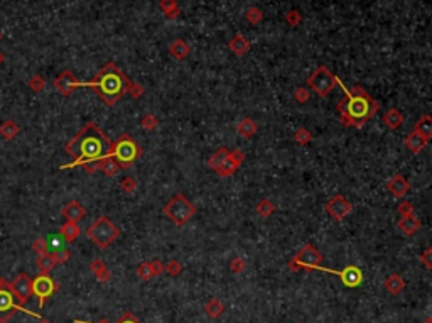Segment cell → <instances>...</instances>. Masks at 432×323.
<instances>
[{"mask_svg":"<svg viewBox=\"0 0 432 323\" xmlns=\"http://www.w3.org/2000/svg\"><path fill=\"white\" fill-rule=\"evenodd\" d=\"M112 140L102 131L95 122H88L78 134L66 144V153L73 158L71 164L63 168H73V166H83L85 162L98 161V159L110 156L112 151Z\"/></svg>","mask_w":432,"mask_h":323,"instance_id":"cell-1","label":"cell"},{"mask_svg":"<svg viewBox=\"0 0 432 323\" xmlns=\"http://www.w3.org/2000/svg\"><path fill=\"white\" fill-rule=\"evenodd\" d=\"M338 85H341L343 90H345V98L338 104V112L341 115L343 125L356 129L363 127L378 112V104L361 86H355V88L348 90L339 80Z\"/></svg>","mask_w":432,"mask_h":323,"instance_id":"cell-2","label":"cell"},{"mask_svg":"<svg viewBox=\"0 0 432 323\" xmlns=\"http://www.w3.org/2000/svg\"><path fill=\"white\" fill-rule=\"evenodd\" d=\"M130 83L132 81L118 70L115 63H106L97 77L85 83L79 81V86H90V88L97 90L98 97H100L106 105L113 107L122 98V95L127 93Z\"/></svg>","mask_w":432,"mask_h":323,"instance_id":"cell-3","label":"cell"},{"mask_svg":"<svg viewBox=\"0 0 432 323\" xmlns=\"http://www.w3.org/2000/svg\"><path fill=\"white\" fill-rule=\"evenodd\" d=\"M86 235H88V239L98 247V249H106V247H108L110 244H113V242L118 239L120 230H118V227L108 218V216L102 215V216H98L90 227H88Z\"/></svg>","mask_w":432,"mask_h":323,"instance_id":"cell-4","label":"cell"},{"mask_svg":"<svg viewBox=\"0 0 432 323\" xmlns=\"http://www.w3.org/2000/svg\"><path fill=\"white\" fill-rule=\"evenodd\" d=\"M140 154H142L140 146L128 134H122L112 144V151H110V156L118 162L120 169H128L140 158Z\"/></svg>","mask_w":432,"mask_h":323,"instance_id":"cell-5","label":"cell"},{"mask_svg":"<svg viewBox=\"0 0 432 323\" xmlns=\"http://www.w3.org/2000/svg\"><path fill=\"white\" fill-rule=\"evenodd\" d=\"M164 214L173 223L178 227H182L186 222H189L194 215H196V207L186 198L184 195H174L173 198L166 203L164 207Z\"/></svg>","mask_w":432,"mask_h":323,"instance_id":"cell-6","label":"cell"},{"mask_svg":"<svg viewBox=\"0 0 432 323\" xmlns=\"http://www.w3.org/2000/svg\"><path fill=\"white\" fill-rule=\"evenodd\" d=\"M17 310L34 315L32 311L24 310L21 305H15V296L12 290H10V283L7 279H3V277H0V323L9 322L17 313ZM34 317H37V315H34Z\"/></svg>","mask_w":432,"mask_h":323,"instance_id":"cell-7","label":"cell"},{"mask_svg":"<svg viewBox=\"0 0 432 323\" xmlns=\"http://www.w3.org/2000/svg\"><path fill=\"white\" fill-rule=\"evenodd\" d=\"M321 261H323V256H321L319 250H317L314 245L305 244L303 249L292 257V261L289 262V268H290V271L316 269V268H319Z\"/></svg>","mask_w":432,"mask_h":323,"instance_id":"cell-8","label":"cell"},{"mask_svg":"<svg viewBox=\"0 0 432 323\" xmlns=\"http://www.w3.org/2000/svg\"><path fill=\"white\" fill-rule=\"evenodd\" d=\"M307 85L311 86L319 97H326L332 92L336 85H338V78L328 70L326 66H319L311 77L307 78Z\"/></svg>","mask_w":432,"mask_h":323,"instance_id":"cell-9","label":"cell"},{"mask_svg":"<svg viewBox=\"0 0 432 323\" xmlns=\"http://www.w3.org/2000/svg\"><path fill=\"white\" fill-rule=\"evenodd\" d=\"M58 283L54 279H51L49 274H39L32 281V295H36L39 298V308L44 306L46 299L51 298L58 291Z\"/></svg>","mask_w":432,"mask_h":323,"instance_id":"cell-10","label":"cell"},{"mask_svg":"<svg viewBox=\"0 0 432 323\" xmlns=\"http://www.w3.org/2000/svg\"><path fill=\"white\" fill-rule=\"evenodd\" d=\"M10 290H12L19 305L24 306L29 301L30 296H32V279L27 274L15 276V279L10 283Z\"/></svg>","mask_w":432,"mask_h":323,"instance_id":"cell-11","label":"cell"},{"mask_svg":"<svg viewBox=\"0 0 432 323\" xmlns=\"http://www.w3.org/2000/svg\"><path fill=\"white\" fill-rule=\"evenodd\" d=\"M317 271H324V272H331V274H336L339 279L343 281V284L348 288H356L361 284L363 281V272L360 268L356 266H348L343 271H332V269H324V268H316Z\"/></svg>","mask_w":432,"mask_h":323,"instance_id":"cell-12","label":"cell"},{"mask_svg":"<svg viewBox=\"0 0 432 323\" xmlns=\"http://www.w3.org/2000/svg\"><path fill=\"white\" fill-rule=\"evenodd\" d=\"M353 207L343 195H336L326 203V212L332 220H343L351 214Z\"/></svg>","mask_w":432,"mask_h":323,"instance_id":"cell-13","label":"cell"},{"mask_svg":"<svg viewBox=\"0 0 432 323\" xmlns=\"http://www.w3.org/2000/svg\"><path fill=\"white\" fill-rule=\"evenodd\" d=\"M78 86H79V80H76L75 75L68 70L63 71V73L54 80V88L58 90L61 95H64V97H70Z\"/></svg>","mask_w":432,"mask_h":323,"instance_id":"cell-14","label":"cell"},{"mask_svg":"<svg viewBox=\"0 0 432 323\" xmlns=\"http://www.w3.org/2000/svg\"><path fill=\"white\" fill-rule=\"evenodd\" d=\"M63 216L66 218V222H75L78 223L79 220H83L86 216V208L83 207L79 201L73 200L70 203L64 205L63 208Z\"/></svg>","mask_w":432,"mask_h":323,"instance_id":"cell-15","label":"cell"},{"mask_svg":"<svg viewBox=\"0 0 432 323\" xmlns=\"http://www.w3.org/2000/svg\"><path fill=\"white\" fill-rule=\"evenodd\" d=\"M387 189L395 196V198H402V196H405L408 193L410 185H408V181L405 180L402 174H395V176L387 183Z\"/></svg>","mask_w":432,"mask_h":323,"instance_id":"cell-16","label":"cell"},{"mask_svg":"<svg viewBox=\"0 0 432 323\" xmlns=\"http://www.w3.org/2000/svg\"><path fill=\"white\" fill-rule=\"evenodd\" d=\"M397 227H399V230L402 232L404 235H414L415 232L420 229V220L417 218V216H414V214L404 215V216H400Z\"/></svg>","mask_w":432,"mask_h":323,"instance_id":"cell-17","label":"cell"},{"mask_svg":"<svg viewBox=\"0 0 432 323\" xmlns=\"http://www.w3.org/2000/svg\"><path fill=\"white\" fill-rule=\"evenodd\" d=\"M414 132H417L420 137H424L429 142L432 137V117L431 115H422L419 119V122L415 124Z\"/></svg>","mask_w":432,"mask_h":323,"instance_id":"cell-18","label":"cell"},{"mask_svg":"<svg viewBox=\"0 0 432 323\" xmlns=\"http://www.w3.org/2000/svg\"><path fill=\"white\" fill-rule=\"evenodd\" d=\"M405 146H407V149L410 151V153L419 154L420 151L427 146V140L424 137H420L417 132H410V134L407 135V139H405Z\"/></svg>","mask_w":432,"mask_h":323,"instance_id":"cell-19","label":"cell"},{"mask_svg":"<svg viewBox=\"0 0 432 323\" xmlns=\"http://www.w3.org/2000/svg\"><path fill=\"white\" fill-rule=\"evenodd\" d=\"M257 122H254V120L250 119V117H243L242 120H240L238 124H236V132H238V135H242V137H252V135H255V132H257Z\"/></svg>","mask_w":432,"mask_h":323,"instance_id":"cell-20","label":"cell"},{"mask_svg":"<svg viewBox=\"0 0 432 323\" xmlns=\"http://www.w3.org/2000/svg\"><path fill=\"white\" fill-rule=\"evenodd\" d=\"M98 171H102L105 176H115V174L120 171V166L112 156H105V158L100 159V166H98Z\"/></svg>","mask_w":432,"mask_h":323,"instance_id":"cell-21","label":"cell"},{"mask_svg":"<svg viewBox=\"0 0 432 323\" xmlns=\"http://www.w3.org/2000/svg\"><path fill=\"white\" fill-rule=\"evenodd\" d=\"M90 269L93 271L95 277H97L100 283H106V281L112 277V274H110V271H108V268L105 266V262L100 261V259H95L93 262H91Z\"/></svg>","mask_w":432,"mask_h":323,"instance_id":"cell-22","label":"cell"},{"mask_svg":"<svg viewBox=\"0 0 432 323\" xmlns=\"http://www.w3.org/2000/svg\"><path fill=\"white\" fill-rule=\"evenodd\" d=\"M383 286H385V290L390 293V295H399V293L404 291L405 281L399 274H392V276H388L387 279H385Z\"/></svg>","mask_w":432,"mask_h":323,"instance_id":"cell-23","label":"cell"},{"mask_svg":"<svg viewBox=\"0 0 432 323\" xmlns=\"http://www.w3.org/2000/svg\"><path fill=\"white\" fill-rule=\"evenodd\" d=\"M36 264H37V268H39L41 274H49V271H52V269H54V266H56L54 256H52L51 252L39 254Z\"/></svg>","mask_w":432,"mask_h":323,"instance_id":"cell-24","label":"cell"},{"mask_svg":"<svg viewBox=\"0 0 432 323\" xmlns=\"http://www.w3.org/2000/svg\"><path fill=\"white\" fill-rule=\"evenodd\" d=\"M79 232H81V230H79L78 223H75V222H66V223H64V225H61L59 235L64 239V242H73V241H76V239H78Z\"/></svg>","mask_w":432,"mask_h":323,"instance_id":"cell-25","label":"cell"},{"mask_svg":"<svg viewBox=\"0 0 432 323\" xmlns=\"http://www.w3.org/2000/svg\"><path fill=\"white\" fill-rule=\"evenodd\" d=\"M383 122H385V125H387L388 129L395 131V129H399L400 125L404 124V115L397 108H390L388 112L383 115Z\"/></svg>","mask_w":432,"mask_h":323,"instance_id":"cell-26","label":"cell"},{"mask_svg":"<svg viewBox=\"0 0 432 323\" xmlns=\"http://www.w3.org/2000/svg\"><path fill=\"white\" fill-rule=\"evenodd\" d=\"M204 311H206V315H208L209 318L216 320V318H220L221 315H223L225 306H223V303H221L218 298H211V299H209V301L204 305Z\"/></svg>","mask_w":432,"mask_h":323,"instance_id":"cell-27","label":"cell"},{"mask_svg":"<svg viewBox=\"0 0 432 323\" xmlns=\"http://www.w3.org/2000/svg\"><path fill=\"white\" fill-rule=\"evenodd\" d=\"M228 156H230V149H227V147H220V149L209 158V161H208L209 168H211L213 171H218L221 168V164L228 159Z\"/></svg>","mask_w":432,"mask_h":323,"instance_id":"cell-28","label":"cell"},{"mask_svg":"<svg viewBox=\"0 0 432 323\" xmlns=\"http://www.w3.org/2000/svg\"><path fill=\"white\" fill-rule=\"evenodd\" d=\"M19 131H21V129H19V125L14 122V120H3L2 124H0V135H2L3 139H7V140H12V139H15V135L19 134Z\"/></svg>","mask_w":432,"mask_h":323,"instance_id":"cell-29","label":"cell"},{"mask_svg":"<svg viewBox=\"0 0 432 323\" xmlns=\"http://www.w3.org/2000/svg\"><path fill=\"white\" fill-rule=\"evenodd\" d=\"M238 168H240V164L231 158V151H230V156H228V159L223 162V164H221V168L218 169L216 173L220 174L221 178H228V176H231V174H235Z\"/></svg>","mask_w":432,"mask_h":323,"instance_id":"cell-30","label":"cell"},{"mask_svg":"<svg viewBox=\"0 0 432 323\" xmlns=\"http://www.w3.org/2000/svg\"><path fill=\"white\" fill-rule=\"evenodd\" d=\"M169 51H171V54H173V58H176V59H184L186 56L189 54V46H187V44L182 39H178V41H174V43L171 44Z\"/></svg>","mask_w":432,"mask_h":323,"instance_id":"cell-31","label":"cell"},{"mask_svg":"<svg viewBox=\"0 0 432 323\" xmlns=\"http://www.w3.org/2000/svg\"><path fill=\"white\" fill-rule=\"evenodd\" d=\"M230 49L235 53L236 56H242V54H245L248 49H250V43H248L243 36H235V37H233V41L230 43Z\"/></svg>","mask_w":432,"mask_h":323,"instance_id":"cell-32","label":"cell"},{"mask_svg":"<svg viewBox=\"0 0 432 323\" xmlns=\"http://www.w3.org/2000/svg\"><path fill=\"white\" fill-rule=\"evenodd\" d=\"M137 276H139L140 279H144V281L152 279V277H154V271H152V264H151V262H149V261L142 262V264L137 268Z\"/></svg>","mask_w":432,"mask_h":323,"instance_id":"cell-33","label":"cell"},{"mask_svg":"<svg viewBox=\"0 0 432 323\" xmlns=\"http://www.w3.org/2000/svg\"><path fill=\"white\" fill-rule=\"evenodd\" d=\"M272 212H274V203L269 198H263L257 205V214L260 216H270V214H272Z\"/></svg>","mask_w":432,"mask_h":323,"instance_id":"cell-34","label":"cell"},{"mask_svg":"<svg viewBox=\"0 0 432 323\" xmlns=\"http://www.w3.org/2000/svg\"><path fill=\"white\" fill-rule=\"evenodd\" d=\"M160 7H162V10L166 12V16L169 19H174L176 16H178V5H176L174 0H162V2H160Z\"/></svg>","mask_w":432,"mask_h":323,"instance_id":"cell-35","label":"cell"},{"mask_svg":"<svg viewBox=\"0 0 432 323\" xmlns=\"http://www.w3.org/2000/svg\"><path fill=\"white\" fill-rule=\"evenodd\" d=\"M164 271H166L169 276H179L182 272V266L179 261L173 259V261L167 262V264H164Z\"/></svg>","mask_w":432,"mask_h":323,"instance_id":"cell-36","label":"cell"},{"mask_svg":"<svg viewBox=\"0 0 432 323\" xmlns=\"http://www.w3.org/2000/svg\"><path fill=\"white\" fill-rule=\"evenodd\" d=\"M44 86H46V81L41 75H34V77L29 80V88L32 90V92H36V93L43 92Z\"/></svg>","mask_w":432,"mask_h":323,"instance_id":"cell-37","label":"cell"},{"mask_svg":"<svg viewBox=\"0 0 432 323\" xmlns=\"http://www.w3.org/2000/svg\"><path fill=\"white\" fill-rule=\"evenodd\" d=\"M294 139H296L297 144H301V146H305V144H309L312 140V135L311 132L307 131V129H297L296 135H294Z\"/></svg>","mask_w":432,"mask_h":323,"instance_id":"cell-38","label":"cell"},{"mask_svg":"<svg viewBox=\"0 0 432 323\" xmlns=\"http://www.w3.org/2000/svg\"><path fill=\"white\" fill-rule=\"evenodd\" d=\"M137 181H135V178H132V176H127V178H124V180H122V183H120V188L124 189L125 193H133L137 189Z\"/></svg>","mask_w":432,"mask_h":323,"instance_id":"cell-39","label":"cell"},{"mask_svg":"<svg viewBox=\"0 0 432 323\" xmlns=\"http://www.w3.org/2000/svg\"><path fill=\"white\" fill-rule=\"evenodd\" d=\"M52 256H54V261L56 264H64V262H68V259H70L71 252L68 249H64V247H61V249L54 250V252H51Z\"/></svg>","mask_w":432,"mask_h":323,"instance_id":"cell-40","label":"cell"},{"mask_svg":"<svg viewBox=\"0 0 432 323\" xmlns=\"http://www.w3.org/2000/svg\"><path fill=\"white\" fill-rule=\"evenodd\" d=\"M46 242H48V250L51 249L52 252H54V250H58V249L63 247L64 239L61 237V235H51V237L46 239Z\"/></svg>","mask_w":432,"mask_h":323,"instance_id":"cell-41","label":"cell"},{"mask_svg":"<svg viewBox=\"0 0 432 323\" xmlns=\"http://www.w3.org/2000/svg\"><path fill=\"white\" fill-rule=\"evenodd\" d=\"M157 125H159V119L155 115H152V113H149V115H144L142 127L145 129V131H154Z\"/></svg>","mask_w":432,"mask_h":323,"instance_id":"cell-42","label":"cell"},{"mask_svg":"<svg viewBox=\"0 0 432 323\" xmlns=\"http://www.w3.org/2000/svg\"><path fill=\"white\" fill-rule=\"evenodd\" d=\"M247 268V262L242 259V257H233V259L230 261V269L235 274H238V272H243Z\"/></svg>","mask_w":432,"mask_h":323,"instance_id":"cell-43","label":"cell"},{"mask_svg":"<svg viewBox=\"0 0 432 323\" xmlns=\"http://www.w3.org/2000/svg\"><path fill=\"white\" fill-rule=\"evenodd\" d=\"M32 249L36 250L37 254H44V252H48V242H46V239H43V237L36 239V241L32 242Z\"/></svg>","mask_w":432,"mask_h":323,"instance_id":"cell-44","label":"cell"},{"mask_svg":"<svg viewBox=\"0 0 432 323\" xmlns=\"http://www.w3.org/2000/svg\"><path fill=\"white\" fill-rule=\"evenodd\" d=\"M399 214H400V216L412 215L414 214V205H412L410 201H402V203H399Z\"/></svg>","mask_w":432,"mask_h":323,"instance_id":"cell-45","label":"cell"},{"mask_svg":"<svg viewBox=\"0 0 432 323\" xmlns=\"http://www.w3.org/2000/svg\"><path fill=\"white\" fill-rule=\"evenodd\" d=\"M127 93L132 95L133 98H140V97H142V95H144V88H142V86H140V85H137V83H130Z\"/></svg>","mask_w":432,"mask_h":323,"instance_id":"cell-46","label":"cell"},{"mask_svg":"<svg viewBox=\"0 0 432 323\" xmlns=\"http://www.w3.org/2000/svg\"><path fill=\"white\" fill-rule=\"evenodd\" d=\"M432 247H427L426 250H424L422 257H420V261H422V264L426 266L427 269H432Z\"/></svg>","mask_w":432,"mask_h":323,"instance_id":"cell-47","label":"cell"},{"mask_svg":"<svg viewBox=\"0 0 432 323\" xmlns=\"http://www.w3.org/2000/svg\"><path fill=\"white\" fill-rule=\"evenodd\" d=\"M294 98H296L299 104H304V102L309 100V92L305 88H297L296 92H294Z\"/></svg>","mask_w":432,"mask_h":323,"instance_id":"cell-48","label":"cell"},{"mask_svg":"<svg viewBox=\"0 0 432 323\" xmlns=\"http://www.w3.org/2000/svg\"><path fill=\"white\" fill-rule=\"evenodd\" d=\"M247 19L252 22V24H255V22H258L260 19H262V14H260V10H257V9H250L247 12Z\"/></svg>","mask_w":432,"mask_h":323,"instance_id":"cell-49","label":"cell"},{"mask_svg":"<svg viewBox=\"0 0 432 323\" xmlns=\"http://www.w3.org/2000/svg\"><path fill=\"white\" fill-rule=\"evenodd\" d=\"M151 264H152V271H154V276H159V274H162V272H164V264L160 261L155 259V261H152Z\"/></svg>","mask_w":432,"mask_h":323,"instance_id":"cell-50","label":"cell"},{"mask_svg":"<svg viewBox=\"0 0 432 323\" xmlns=\"http://www.w3.org/2000/svg\"><path fill=\"white\" fill-rule=\"evenodd\" d=\"M299 21H301V16H299V12H296V10H292V12H289V16H287V22H289V24L296 26Z\"/></svg>","mask_w":432,"mask_h":323,"instance_id":"cell-51","label":"cell"},{"mask_svg":"<svg viewBox=\"0 0 432 323\" xmlns=\"http://www.w3.org/2000/svg\"><path fill=\"white\" fill-rule=\"evenodd\" d=\"M118 323H140V322L137 320V318L133 317L132 313H125L124 317H122L120 320H118Z\"/></svg>","mask_w":432,"mask_h":323,"instance_id":"cell-52","label":"cell"},{"mask_svg":"<svg viewBox=\"0 0 432 323\" xmlns=\"http://www.w3.org/2000/svg\"><path fill=\"white\" fill-rule=\"evenodd\" d=\"M39 323H51V322H49V320H46V318H41V320H39Z\"/></svg>","mask_w":432,"mask_h":323,"instance_id":"cell-53","label":"cell"},{"mask_svg":"<svg viewBox=\"0 0 432 323\" xmlns=\"http://www.w3.org/2000/svg\"><path fill=\"white\" fill-rule=\"evenodd\" d=\"M2 63H3V54L0 53V64H2Z\"/></svg>","mask_w":432,"mask_h":323,"instance_id":"cell-54","label":"cell"},{"mask_svg":"<svg viewBox=\"0 0 432 323\" xmlns=\"http://www.w3.org/2000/svg\"><path fill=\"white\" fill-rule=\"evenodd\" d=\"M431 322H432V318L429 317V318H427V320H426V322H424V323H431Z\"/></svg>","mask_w":432,"mask_h":323,"instance_id":"cell-55","label":"cell"},{"mask_svg":"<svg viewBox=\"0 0 432 323\" xmlns=\"http://www.w3.org/2000/svg\"><path fill=\"white\" fill-rule=\"evenodd\" d=\"M76 323H85V322H76ZM100 323H108V322H100Z\"/></svg>","mask_w":432,"mask_h":323,"instance_id":"cell-56","label":"cell"}]
</instances>
